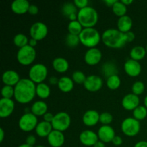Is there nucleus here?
Listing matches in <instances>:
<instances>
[{"label":"nucleus","instance_id":"38","mask_svg":"<svg viewBox=\"0 0 147 147\" xmlns=\"http://www.w3.org/2000/svg\"><path fill=\"white\" fill-rule=\"evenodd\" d=\"M145 90V85L142 81H136L131 87L132 93H134L136 96H139V95H142Z\"/></svg>","mask_w":147,"mask_h":147},{"label":"nucleus","instance_id":"13","mask_svg":"<svg viewBox=\"0 0 147 147\" xmlns=\"http://www.w3.org/2000/svg\"><path fill=\"white\" fill-rule=\"evenodd\" d=\"M80 143L86 146H93L99 141L97 133L91 130H85L79 136Z\"/></svg>","mask_w":147,"mask_h":147},{"label":"nucleus","instance_id":"52","mask_svg":"<svg viewBox=\"0 0 147 147\" xmlns=\"http://www.w3.org/2000/svg\"><path fill=\"white\" fill-rule=\"evenodd\" d=\"M93 147H106V145H105V143H103V142L99 140L98 142L93 146Z\"/></svg>","mask_w":147,"mask_h":147},{"label":"nucleus","instance_id":"44","mask_svg":"<svg viewBox=\"0 0 147 147\" xmlns=\"http://www.w3.org/2000/svg\"><path fill=\"white\" fill-rule=\"evenodd\" d=\"M54 116L52 113H50V112H47L43 116V121L46 122H48V123H52V121H53V119H54Z\"/></svg>","mask_w":147,"mask_h":147},{"label":"nucleus","instance_id":"28","mask_svg":"<svg viewBox=\"0 0 147 147\" xmlns=\"http://www.w3.org/2000/svg\"><path fill=\"white\" fill-rule=\"evenodd\" d=\"M146 54V48L143 46H134L130 51V57L132 60L139 62L143 60Z\"/></svg>","mask_w":147,"mask_h":147},{"label":"nucleus","instance_id":"51","mask_svg":"<svg viewBox=\"0 0 147 147\" xmlns=\"http://www.w3.org/2000/svg\"><path fill=\"white\" fill-rule=\"evenodd\" d=\"M4 129H2V128H1L0 129V142H2L3 141H4Z\"/></svg>","mask_w":147,"mask_h":147},{"label":"nucleus","instance_id":"11","mask_svg":"<svg viewBox=\"0 0 147 147\" xmlns=\"http://www.w3.org/2000/svg\"><path fill=\"white\" fill-rule=\"evenodd\" d=\"M103 79L96 75H90L87 76L85 81L84 88L89 92H97L100 90L103 86Z\"/></svg>","mask_w":147,"mask_h":147},{"label":"nucleus","instance_id":"14","mask_svg":"<svg viewBox=\"0 0 147 147\" xmlns=\"http://www.w3.org/2000/svg\"><path fill=\"white\" fill-rule=\"evenodd\" d=\"M123 69L126 74L132 78L139 76L142 73V65L139 62L134 60L132 59L126 60L123 65Z\"/></svg>","mask_w":147,"mask_h":147},{"label":"nucleus","instance_id":"50","mask_svg":"<svg viewBox=\"0 0 147 147\" xmlns=\"http://www.w3.org/2000/svg\"><path fill=\"white\" fill-rule=\"evenodd\" d=\"M37 42H38V41H37V40H34V39L30 38V40H29V44L28 45L30 46H31V47H34H34H35L36 46H37Z\"/></svg>","mask_w":147,"mask_h":147},{"label":"nucleus","instance_id":"48","mask_svg":"<svg viewBox=\"0 0 147 147\" xmlns=\"http://www.w3.org/2000/svg\"><path fill=\"white\" fill-rule=\"evenodd\" d=\"M134 147H147V142L146 141H140L136 143Z\"/></svg>","mask_w":147,"mask_h":147},{"label":"nucleus","instance_id":"33","mask_svg":"<svg viewBox=\"0 0 147 147\" xmlns=\"http://www.w3.org/2000/svg\"><path fill=\"white\" fill-rule=\"evenodd\" d=\"M83 29L84 28L83 27V26L80 24V23L78 20L70 22L68 25H67V30H68L69 33L75 34V35H79L83 31Z\"/></svg>","mask_w":147,"mask_h":147},{"label":"nucleus","instance_id":"41","mask_svg":"<svg viewBox=\"0 0 147 147\" xmlns=\"http://www.w3.org/2000/svg\"><path fill=\"white\" fill-rule=\"evenodd\" d=\"M73 3H74V4L78 9H82L88 7L89 1L88 0H75Z\"/></svg>","mask_w":147,"mask_h":147},{"label":"nucleus","instance_id":"29","mask_svg":"<svg viewBox=\"0 0 147 147\" xmlns=\"http://www.w3.org/2000/svg\"><path fill=\"white\" fill-rule=\"evenodd\" d=\"M51 93V90L48 85L45 83L36 85V96L41 99H47Z\"/></svg>","mask_w":147,"mask_h":147},{"label":"nucleus","instance_id":"57","mask_svg":"<svg viewBox=\"0 0 147 147\" xmlns=\"http://www.w3.org/2000/svg\"><path fill=\"white\" fill-rule=\"evenodd\" d=\"M146 53H147V45H146Z\"/></svg>","mask_w":147,"mask_h":147},{"label":"nucleus","instance_id":"23","mask_svg":"<svg viewBox=\"0 0 147 147\" xmlns=\"http://www.w3.org/2000/svg\"><path fill=\"white\" fill-rule=\"evenodd\" d=\"M53 130V128L52 123L42 121L38 123L35 129V132L38 136L45 138L47 137Z\"/></svg>","mask_w":147,"mask_h":147},{"label":"nucleus","instance_id":"8","mask_svg":"<svg viewBox=\"0 0 147 147\" xmlns=\"http://www.w3.org/2000/svg\"><path fill=\"white\" fill-rule=\"evenodd\" d=\"M121 128L123 134L129 137H133L140 131L141 123L134 117H129L122 121Z\"/></svg>","mask_w":147,"mask_h":147},{"label":"nucleus","instance_id":"10","mask_svg":"<svg viewBox=\"0 0 147 147\" xmlns=\"http://www.w3.org/2000/svg\"><path fill=\"white\" fill-rule=\"evenodd\" d=\"M48 33V28L45 23L37 22L31 26L30 29V34L31 38L37 41H40L45 38Z\"/></svg>","mask_w":147,"mask_h":147},{"label":"nucleus","instance_id":"20","mask_svg":"<svg viewBox=\"0 0 147 147\" xmlns=\"http://www.w3.org/2000/svg\"><path fill=\"white\" fill-rule=\"evenodd\" d=\"M2 82L4 86H9L14 87L21 80L18 73L13 70H6L2 74Z\"/></svg>","mask_w":147,"mask_h":147},{"label":"nucleus","instance_id":"42","mask_svg":"<svg viewBox=\"0 0 147 147\" xmlns=\"http://www.w3.org/2000/svg\"><path fill=\"white\" fill-rule=\"evenodd\" d=\"M29 14H32V15H36L38 14L39 12V8L37 5L35 4H30V8L28 10Z\"/></svg>","mask_w":147,"mask_h":147},{"label":"nucleus","instance_id":"19","mask_svg":"<svg viewBox=\"0 0 147 147\" xmlns=\"http://www.w3.org/2000/svg\"><path fill=\"white\" fill-rule=\"evenodd\" d=\"M47 142L52 147H61L65 143V135L63 132L53 129L47 137Z\"/></svg>","mask_w":147,"mask_h":147},{"label":"nucleus","instance_id":"22","mask_svg":"<svg viewBox=\"0 0 147 147\" xmlns=\"http://www.w3.org/2000/svg\"><path fill=\"white\" fill-rule=\"evenodd\" d=\"M133 27V20L129 16L125 15L119 17L117 22V29L123 33L130 32Z\"/></svg>","mask_w":147,"mask_h":147},{"label":"nucleus","instance_id":"49","mask_svg":"<svg viewBox=\"0 0 147 147\" xmlns=\"http://www.w3.org/2000/svg\"><path fill=\"white\" fill-rule=\"evenodd\" d=\"M116 1H117V0H105L104 3L106 4L107 7H111L112 8L113 4H114Z\"/></svg>","mask_w":147,"mask_h":147},{"label":"nucleus","instance_id":"1","mask_svg":"<svg viewBox=\"0 0 147 147\" xmlns=\"http://www.w3.org/2000/svg\"><path fill=\"white\" fill-rule=\"evenodd\" d=\"M36 96V84L29 78H21L14 86V99L20 104L32 101Z\"/></svg>","mask_w":147,"mask_h":147},{"label":"nucleus","instance_id":"45","mask_svg":"<svg viewBox=\"0 0 147 147\" xmlns=\"http://www.w3.org/2000/svg\"><path fill=\"white\" fill-rule=\"evenodd\" d=\"M112 143H113V145H115L116 146H121L123 144V139H122V138L121 136H116L113 138V141H112Z\"/></svg>","mask_w":147,"mask_h":147},{"label":"nucleus","instance_id":"4","mask_svg":"<svg viewBox=\"0 0 147 147\" xmlns=\"http://www.w3.org/2000/svg\"><path fill=\"white\" fill-rule=\"evenodd\" d=\"M80 43L85 47L90 48L96 47L101 40V34L94 27L84 28L79 34Z\"/></svg>","mask_w":147,"mask_h":147},{"label":"nucleus","instance_id":"21","mask_svg":"<svg viewBox=\"0 0 147 147\" xmlns=\"http://www.w3.org/2000/svg\"><path fill=\"white\" fill-rule=\"evenodd\" d=\"M30 4L27 0H14L11 4V11L16 14H24L28 12Z\"/></svg>","mask_w":147,"mask_h":147},{"label":"nucleus","instance_id":"15","mask_svg":"<svg viewBox=\"0 0 147 147\" xmlns=\"http://www.w3.org/2000/svg\"><path fill=\"white\" fill-rule=\"evenodd\" d=\"M98 136L99 140L103 143H109L112 142L113 138L116 136L115 130L110 125L109 126H102L99 128L98 131Z\"/></svg>","mask_w":147,"mask_h":147},{"label":"nucleus","instance_id":"3","mask_svg":"<svg viewBox=\"0 0 147 147\" xmlns=\"http://www.w3.org/2000/svg\"><path fill=\"white\" fill-rule=\"evenodd\" d=\"M78 21L83 28H92L97 24L98 21V11L93 7H86L78 11Z\"/></svg>","mask_w":147,"mask_h":147},{"label":"nucleus","instance_id":"43","mask_svg":"<svg viewBox=\"0 0 147 147\" xmlns=\"http://www.w3.org/2000/svg\"><path fill=\"white\" fill-rule=\"evenodd\" d=\"M36 143V137L34 135H29L26 139V144L30 146H34Z\"/></svg>","mask_w":147,"mask_h":147},{"label":"nucleus","instance_id":"40","mask_svg":"<svg viewBox=\"0 0 147 147\" xmlns=\"http://www.w3.org/2000/svg\"><path fill=\"white\" fill-rule=\"evenodd\" d=\"M113 116L109 112H103L100 114V123L103 126H109L113 121Z\"/></svg>","mask_w":147,"mask_h":147},{"label":"nucleus","instance_id":"26","mask_svg":"<svg viewBox=\"0 0 147 147\" xmlns=\"http://www.w3.org/2000/svg\"><path fill=\"white\" fill-rule=\"evenodd\" d=\"M69 63L66 59L63 57H56L53 61V69L59 73H64L69 69Z\"/></svg>","mask_w":147,"mask_h":147},{"label":"nucleus","instance_id":"7","mask_svg":"<svg viewBox=\"0 0 147 147\" xmlns=\"http://www.w3.org/2000/svg\"><path fill=\"white\" fill-rule=\"evenodd\" d=\"M52 126L54 130L64 132L67 130L71 124V118L70 115L64 111L58 112L55 114L52 121Z\"/></svg>","mask_w":147,"mask_h":147},{"label":"nucleus","instance_id":"37","mask_svg":"<svg viewBox=\"0 0 147 147\" xmlns=\"http://www.w3.org/2000/svg\"><path fill=\"white\" fill-rule=\"evenodd\" d=\"M1 96L3 98L11 99L14 97V87L9 86H4L1 88Z\"/></svg>","mask_w":147,"mask_h":147},{"label":"nucleus","instance_id":"27","mask_svg":"<svg viewBox=\"0 0 147 147\" xmlns=\"http://www.w3.org/2000/svg\"><path fill=\"white\" fill-rule=\"evenodd\" d=\"M102 73L106 78H109L114 75H118V67L114 62L108 61L106 62L102 65Z\"/></svg>","mask_w":147,"mask_h":147},{"label":"nucleus","instance_id":"9","mask_svg":"<svg viewBox=\"0 0 147 147\" xmlns=\"http://www.w3.org/2000/svg\"><path fill=\"white\" fill-rule=\"evenodd\" d=\"M38 124L37 117L32 113H24L18 121L19 128L22 131L30 132L35 130Z\"/></svg>","mask_w":147,"mask_h":147},{"label":"nucleus","instance_id":"55","mask_svg":"<svg viewBox=\"0 0 147 147\" xmlns=\"http://www.w3.org/2000/svg\"><path fill=\"white\" fill-rule=\"evenodd\" d=\"M144 106L147 109V96L144 98Z\"/></svg>","mask_w":147,"mask_h":147},{"label":"nucleus","instance_id":"46","mask_svg":"<svg viewBox=\"0 0 147 147\" xmlns=\"http://www.w3.org/2000/svg\"><path fill=\"white\" fill-rule=\"evenodd\" d=\"M126 37V40H127V42H131L134 40L135 39V34L133 32L130 31L128 32L125 33Z\"/></svg>","mask_w":147,"mask_h":147},{"label":"nucleus","instance_id":"31","mask_svg":"<svg viewBox=\"0 0 147 147\" xmlns=\"http://www.w3.org/2000/svg\"><path fill=\"white\" fill-rule=\"evenodd\" d=\"M112 11L113 14L119 17L126 15L127 7L121 2V1H117L112 7Z\"/></svg>","mask_w":147,"mask_h":147},{"label":"nucleus","instance_id":"39","mask_svg":"<svg viewBox=\"0 0 147 147\" xmlns=\"http://www.w3.org/2000/svg\"><path fill=\"white\" fill-rule=\"evenodd\" d=\"M86 78L85 73L82 71H76L72 75V79L77 84H84Z\"/></svg>","mask_w":147,"mask_h":147},{"label":"nucleus","instance_id":"16","mask_svg":"<svg viewBox=\"0 0 147 147\" xmlns=\"http://www.w3.org/2000/svg\"><path fill=\"white\" fill-rule=\"evenodd\" d=\"M15 104L12 99L1 98L0 100V117L5 119L9 117L14 112Z\"/></svg>","mask_w":147,"mask_h":147},{"label":"nucleus","instance_id":"6","mask_svg":"<svg viewBox=\"0 0 147 147\" xmlns=\"http://www.w3.org/2000/svg\"><path fill=\"white\" fill-rule=\"evenodd\" d=\"M48 70L47 67L42 63H36L30 67L29 70V79L35 84L44 83L47 78Z\"/></svg>","mask_w":147,"mask_h":147},{"label":"nucleus","instance_id":"17","mask_svg":"<svg viewBox=\"0 0 147 147\" xmlns=\"http://www.w3.org/2000/svg\"><path fill=\"white\" fill-rule=\"evenodd\" d=\"M140 103V99L139 96H136L134 93H129L123 98L121 105L123 109L126 111H132L138 107Z\"/></svg>","mask_w":147,"mask_h":147},{"label":"nucleus","instance_id":"47","mask_svg":"<svg viewBox=\"0 0 147 147\" xmlns=\"http://www.w3.org/2000/svg\"><path fill=\"white\" fill-rule=\"evenodd\" d=\"M59 79L55 77V76H52V77L50 78L49 79V83H50V85L52 86H55V85L58 84Z\"/></svg>","mask_w":147,"mask_h":147},{"label":"nucleus","instance_id":"53","mask_svg":"<svg viewBox=\"0 0 147 147\" xmlns=\"http://www.w3.org/2000/svg\"><path fill=\"white\" fill-rule=\"evenodd\" d=\"M121 2L127 7V6L130 5V4H131L133 3V0H122Z\"/></svg>","mask_w":147,"mask_h":147},{"label":"nucleus","instance_id":"25","mask_svg":"<svg viewBox=\"0 0 147 147\" xmlns=\"http://www.w3.org/2000/svg\"><path fill=\"white\" fill-rule=\"evenodd\" d=\"M47 103L43 100H37L34 102L31 106V113H33L37 117L43 116L46 113H47Z\"/></svg>","mask_w":147,"mask_h":147},{"label":"nucleus","instance_id":"18","mask_svg":"<svg viewBox=\"0 0 147 147\" xmlns=\"http://www.w3.org/2000/svg\"><path fill=\"white\" fill-rule=\"evenodd\" d=\"M100 122V113L96 110H88L83 116V123L85 126L93 127Z\"/></svg>","mask_w":147,"mask_h":147},{"label":"nucleus","instance_id":"36","mask_svg":"<svg viewBox=\"0 0 147 147\" xmlns=\"http://www.w3.org/2000/svg\"><path fill=\"white\" fill-rule=\"evenodd\" d=\"M65 43L69 47L71 48L76 47L80 43L79 35H75L68 33L65 37Z\"/></svg>","mask_w":147,"mask_h":147},{"label":"nucleus","instance_id":"30","mask_svg":"<svg viewBox=\"0 0 147 147\" xmlns=\"http://www.w3.org/2000/svg\"><path fill=\"white\" fill-rule=\"evenodd\" d=\"M121 84V80L118 75L111 76L106 80V86L111 90H117L120 88Z\"/></svg>","mask_w":147,"mask_h":147},{"label":"nucleus","instance_id":"35","mask_svg":"<svg viewBox=\"0 0 147 147\" xmlns=\"http://www.w3.org/2000/svg\"><path fill=\"white\" fill-rule=\"evenodd\" d=\"M77 9L78 8L76 7L74 3L67 2L63 4V7H62V12L65 17L68 18L69 16H70L71 14L78 13Z\"/></svg>","mask_w":147,"mask_h":147},{"label":"nucleus","instance_id":"5","mask_svg":"<svg viewBox=\"0 0 147 147\" xmlns=\"http://www.w3.org/2000/svg\"><path fill=\"white\" fill-rule=\"evenodd\" d=\"M36 55L37 53L35 48L27 45L25 47L19 49L17 53V60L22 65L28 66L34 63Z\"/></svg>","mask_w":147,"mask_h":147},{"label":"nucleus","instance_id":"2","mask_svg":"<svg viewBox=\"0 0 147 147\" xmlns=\"http://www.w3.org/2000/svg\"><path fill=\"white\" fill-rule=\"evenodd\" d=\"M101 40L108 47L119 49L127 43L126 34L119 31L118 29H108L101 34Z\"/></svg>","mask_w":147,"mask_h":147},{"label":"nucleus","instance_id":"54","mask_svg":"<svg viewBox=\"0 0 147 147\" xmlns=\"http://www.w3.org/2000/svg\"><path fill=\"white\" fill-rule=\"evenodd\" d=\"M18 147H33V146H30V145H28V144H21V145H20V146H19Z\"/></svg>","mask_w":147,"mask_h":147},{"label":"nucleus","instance_id":"34","mask_svg":"<svg viewBox=\"0 0 147 147\" xmlns=\"http://www.w3.org/2000/svg\"><path fill=\"white\" fill-rule=\"evenodd\" d=\"M147 116V109L144 106H139L133 111V117L137 121L144 120Z\"/></svg>","mask_w":147,"mask_h":147},{"label":"nucleus","instance_id":"32","mask_svg":"<svg viewBox=\"0 0 147 147\" xmlns=\"http://www.w3.org/2000/svg\"><path fill=\"white\" fill-rule=\"evenodd\" d=\"M29 40H30L27 38L25 34H22V33H19L14 36L13 42H14V45L20 49L27 46L29 44Z\"/></svg>","mask_w":147,"mask_h":147},{"label":"nucleus","instance_id":"56","mask_svg":"<svg viewBox=\"0 0 147 147\" xmlns=\"http://www.w3.org/2000/svg\"><path fill=\"white\" fill-rule=\"evenodd\" d=\"M36 147H46V146H42V145H40V146H37Z\"/></svg>","mask_w":147,"mask_h":147},{"label":"nucleus","instance_id":"12","mask_svg":"<svg viewBox=\"0 0 147 147\" xmlns=\"http://www.w3.org/2000/svg\"><path fill=\"white\" fill-rule=\"evenodd\" d=\"M101 51L97 47L90 48L86 51L84 55V60L87 65L94 66L98 64L102 60Z\"/></svg>","mask_w":147,"mask_h":147},{"label":"nucleus","instance_id":"24","mask_svg":"<svg viewBox=\"0 0 147 147\" xmlns=\"http://www.w3.org/2000/svg\"><path fill=\"white\" fill-rule=\"evenodd\" d=\"M57 87L59 90L63 93H70L74 88V81L70 78L63 76L59 79Z\"/></svg>","mask_w":147,"mask_h":147}]
</instances>
